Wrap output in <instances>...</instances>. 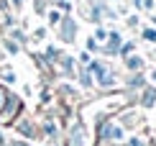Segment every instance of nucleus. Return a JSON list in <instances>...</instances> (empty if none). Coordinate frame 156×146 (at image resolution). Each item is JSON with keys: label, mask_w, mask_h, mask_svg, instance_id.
I'll return each instance as SVG.
<instances>
[{"label": "nucleus", "mask_w": 156, "mask_h": 146, "mask_svg": "<svg viewBox=\"0 0 156 146\" xmlns=\"http://www.w3.org/2000/svg\"><path fill=\"white\" fill-rule=\"evenodd\" d=\"M146 38H151V41H156V31H146Z\"/></svg>", "instance_id": "f257e3e1"}]
</instances>
